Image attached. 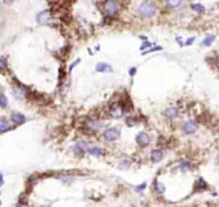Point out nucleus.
I'll return each instance as SVG.
<instances>
[{
    "label": "nucleus",
    "mask_w": 219,
    "mask_h": 207,
    "mask_svg": "<svg viewBox=\"0 0 219 207\" xmlns=\"http://www.w3.org/2000/svg\"><path fill=\"white\" fill-rule=\"evenodd\" d=\"M156 11H157V9L155 5L148 2L142 3L140 6V11L142 14V16L147 17V18L153 17L156 13Z\"/></svg>",
    "instance_id": "1"
},
{
    "label": "nucleus",
    "mask_w": 219,
    "mask_h": 207,
    "mask_svg": "<svg viewBox=\"0 0 219 207\" xmlns=\"http://www.w3.org/2000/svg\"><path fill=\"white\" fill-rule=\"evenodd\" d=\"M110 113L114 118L122 117L123 116L124 107L120 103H115L110 108Z\"/></svg>",
    "instance_id": "2"
},
{
    "label": "nucleus",
    "mask_w": 219,
    "mask_h": 207,
    "mask_svg": "<svg viewBox=\"0 0 219 207\" xmlns=\"http://www.w3.org/2000/svg\"><path fill=\"white\" fill-rule=\"evenodd\" d=\"M120 137V131L116 128L107 129L105 132V138L107 141H115Z\"/></svg>",
    "instance_id": "3"
},
{
    "label": "nucleus",
    "mask_w": 219,
    "mask_h": 207,
    "mask_svg": "<svg viewBox=\"0 0 219 207\" xmlns=\"http://www.w3.org/2000/svg\"><path fill=\"white\" fill-rule=\"evenodd\" d=\"M136 141H137V143H138L139 146H146L149 144L150 138H149L148 134H146L145 132H141L136 137Z\"/></svg>",
    "instance_id": "4"
},
{
    "label": "nucleus",
    "mask_w": 219,
    "mask_h": 207,
    "mask_svg": "<svg viewBox=\"0 0 219 207\" xmlns=\"http://www.w3.org/2000/svg\"><path fill=\"white\" fill-rule=\"evenodd\" d=\"M105 10L110 15H114L117 12L118 5L115 1H107L105 4Z\"/></svg>",
    "instance_id": "5"
},
{
    "label": "nucleus",
    "mask_w": 219,
    "mask_h": 207,
    "mask_svg": "<svg viewBox=\"0 0 219 207\" xmlns=\"http://www.w3.org/2000/svg\"><path fill=\"white\" fill-rule=\"evenodd\" d=\"M96 71L98 72H101V73H105V72H112L113 69L111 66L108 63L105 62H99L97 65H96Z\"/></svg>",
    "instance_id": "6"
},
{
    "label": "nucleus",
    "mask_w": 219,
    "mask_h": 207,
    "mask_svg": "<svg viewBox=\"0 0 219 207\" xmlns=\"http://www.w3.org/2000/svg\"><path fill=\"white\" fill-rule=\"evenodd\" d=\"M183 130L187 134H193L197 130V125L193 121H188L184 124Z\"/></svg>",
    "instance_id": "7"
},
{
    "label": "nucleus",
    "mask_w": 219,
    "mask_h": 207,
    "mask_svg": "<svg viewBox=\"0 0 219 207\" xmlns=\"http://www.w3.org/2000/svg\"><path fill=\"white\" fill-rule=\"evenodd\" d=\"M163 115L168 118H175L179 115V111H178L177 108L170 107V108H167L163 111Z\"/></svg>",
    "instance_id": "8"
},
{
    "label": "nucleus",
    "mask_w": 219,
    "mask_h": 207,
    "mask_svg": "<svg viewBox=\"0 0 219 207\" xmlns=\"http://www.w3.org/2000/svg\"><path fill=\"white\" fill-rule=\"evenodd\" d=\"M11 120L17 124H22L25 122V117L22 114L16 112V113H13L11 115Z\"/></svg>",
    "instance_id": "9"
},
{
    "label": "nucleus",
    "mask_w": 219,
    "mask_h": 207,
    "mask_svg": "<svg viewBox=\"0 0 219 207\" xmlns=\"http://www.w3.org/2000/svg\"><path fill=\"white\" fill-rule=\"evenodd\" d=\"M162 157H163V153L159 150H154L151 153V158H152V161L155 163L159 162L162 159Z\"/></svg>",
    "instance_id": "10"
},
{
    "label": "nucleus",
    "mask_w": 219,
    "mask_h": 207,
    "mask_svg": "<svg viewBox=\"0 0 219 207\" xmlns=\"http://www.w3.org/2000/svg\"><path fill=\"white\" fill-rule=\"evenodd\" d=\"M11 129V126L4 118H0V132H5Z\"/></svg>",
    "instance_id": "11"
},
{
    "label": "nucleus",
    "mask_w": 219,
    "mask_h": 207,
    "mask_svg": "<svg viewBox=\"0 0 219 207\" xmlns=\"http://www.w3.org/2000/svg\"><path fill=\"white\" fill-rule=\"evenodd\" d=\"M191 7L193 11H195L198 12V13H200V14L205 13V9L204 5H200V4H194V5H192Z\"/></svg>",
    "instance_id": "12"
},
{
    "label": "nucleus",
    "mask_w": 219,
    "mask_h": 207,
    "mask_svg": "<svg viewBox=\"0 0 219 207\" xmlns=\"http://www.w3.org/2000/svg\"><path fill=\"white\" fill-rule=\"evenodd\" d=\"M214 39H215V37H214L213 35H209V36H207L205 39L203 40L201 45H204V46H210V45H211V43L214 41Z\"/></svg>",
    "instance_id": "13"
},
{
    "label": "nucleus",
    "mask_w": 219,
    "mask_h": 207,
    "mask_svg": "<svg viewBox=\"0 0 219 207\" xmlns=\"http://www.w3.org/2000/svg\"><path fill=\"white\" fill-rule=\"evenodd\" d=\"M87 151H88V153L91 155H94V156H99L101 154V150L98 147H91V148H87Z\"/></svg>",
    "instance_id": "14"
},
{
    "label": "nucleus",
    "mask_w": 219,
    "mask_h": 207,
    "mask_svg": "<svg viewBox=\"0 0 219 207\" xmlns=\"http://www.w3.org/2000/svg\"><path fill=\"white\" fill-rule=\"evenodd\" d=\"M7 105H8L7 98H6L5 94L0 93V106L2 107V108H6Z\"/></svg>",
    "instance_id": "15"
},
{
    "label": "nucleus",
    "mask_w": 219,
    "mask_h": 207,
    "mask_svg": "<svg viewBox=\"0 0 219 207\" xmlns=\"http://www.w3.org/2000/svg\"><path fill=\"white\" fill-rule=\"evenodd\" d=\"M189 166H190L189 163L186 162V161H182V162H181L180 165H179L181 170H182V171H186V170H187V169H189Z\"/></svg>",
    "instance_id": "16"
},
{
    "label": "nucleus",
    "mask_w": 219,
    "mask_h": 207,
    "mask_svg": "<svg viewBox=\"0 0 219 207\" xmlns=\"http://www.w3.org/2000/svg\"><path fill=\"white\" fill-rule=\"evenodd\" d=\"M155 188H156V190L159 193H163V192H164V186L163 184H161V183H157L156 186H155Z\"/></svg>",
    "instance_id": "17"
},
{
    "label": "nucleus",
    "mask_w": 219,
    "mask_h": 207,
    "mask_svg": "<svg viewBox=\"0 0 219 207\" xmlns=\"http://www.w3.org/2000/svg\"><path fill=\"white\" fill-rule=\"evenodd\" d=\"M151 46H152V43H150V42H147V41H146V42H144V43L142 44V45H141L140 49H141V50H145L146 48H147V47H151Z\"/></svg>",
    "instance_id": "18"
},
{
    "label": "nucleus",
    "mask_w": 219,
    "mask_h": 207,
    "mask_svg": "<svg viewBox=\"0 0 219 207\" xmlns=\"http://www.w3.org/2000/svg\"><path fill=\"white\" fill-rule=\"evenodd\" d=\"M162 50V47H160V46H157V47H155V48H153V49H151V50H147L146 52H143L142 53V55H146V53H151V52H153V51H156V50Z\"/></svg>",
    "instance_id": "19"
},
{
    "label": "nucleus",
    "mask_w": 219,
    "mask_h": 207,
    "mask_svg": "<svg viewBox=\"0 0 219 207\" xmlns=\"http://www.w3.org/2000/svg\"><path fill=\"white\" fill-rule=\"evenodd\" d=\"M180 1H168L169 5L172 6V7H176L180 5Z\"/></svg>",
    "instance_id": "20"
},
{
    "label": "nucleus",
    "mask_w": 219,
    "mask_h": 207,
    "mask_svg": "<svg viewBox=\"0 0 219 207\" xmlns=\"http://www.w3.org/2000/svg\"><path fill=\"white\" fill-rule=\"evenodd\" d=\"M145 188H146V183H143V184L138 186V187H136V190L138 191V192H140V191H143Z\"/></svg>",
    "instance_id": "21"
},
{
    "label": "nucleus",
    "mask_w": 219,
    "mask_h": 207,
    "mask_svg": "<svg viewBox=\"0 0 219 207\" xmlns=\"http://www.w3.org/2000/svg\"><path fill=\"white\" fill-rule=\"evenodd\" d=\"M194 39H195V37H192L190 39H188L187 40V42H186V45H190L193 44V42L194 41Z\"/></svg>",
    "instance_id": "22"
},
{
    "label": "nucleus",
    "mask_w": 219,
    "mask_h": 207,
    "mask_svg": "<svg viewBox=\"0 0 219 207\" xmlns=\"http://www.w3.org/2000/svg\"><path fill=\"white\" fill-rule=\"evenodd\" d=\"M199 187H206V183L205 182V181H204L202 178L199 179Z\"/></svg>",
    "instance_id": "23"
},
{
    "label": "nucleus",
    "mask_w": 219,
    "mask_h": 207,
    "mask_svg": "<svg viewBox=\"0 0 219 207\" xmlns=\"http://www.w3.org/2000/svg\"><path fill=\"white\" fill-rule=\"evenodd\" d=\"M136 73V68H132L131 69H130V71H129V74H130V75L131 76H134Z\"/></svg>",
    "instance_id": "24"
},
{
    "label": "nucleus",
    "mask_w": 219,
    "mask_h": 207,
    "mask_svg": "<svg viewBox=\"0 0 219 207\" xmlns=\"http://www.w3.org/2000/svg\"><path fill=\"white\" fill-rule=\"evenodd\" d=\"M80 61H81V60H80V59H78V60H77V61H76V62H74V63H72V64H71V66H70V67H69V70H71V69H72V68H73L75 67V65H76V64H77V63H78V62H80Z\"/></svg>",
    "instance_id": "25"
},
{
    "label": "nucleus",
    "mask_w": 219,
    "mask_h": 207,
    "mask_svg": "<svg viewBox=\"0 0 219 207\" xmlns=\"http://www.w3.org/2000/svg\"><path fill=\"white\" fill-rule=\"evenodd\" d=\"M3 185H4V180L1 179L0 180V187H2Z\"/></svg>",
    "instance_id": "26"
},
{
    "label": "nucleus",
    "mask_w": 219,
    "mask_h": 207,
    "mask_svg": "<svg viewBox=\"0 0 219 207\" xmlns=\"http://www.w3.org/2000/svg\"><path fill=\"white\" fill-rule=\"evenodd\" d=\"M217 67L219 68V56H217Z\"/></svg>",
    "instance_id": "27"
},
{
    "label": "nucleus",
    "mask_w": 219,
    "mask_h": 207,
    "mask_svg": "<svg viewBox=\"0 0 219 207\" xmlns=\"http://www.w3.org/2000/svg\"><path fill=\"white\" fill-rule=\"evenodd\" d=\"M140 39H147V38H146V37H145V36H141V37H140Z\"/></svg>",
    "instance_id": "28"
},
{
    "label": "nucleus",
    "mask_w": 219,
    "mask_h": 207,
    "mask_svg": "<svg viewBox=\"0 0 219 207\" xmlns=\"http://www.w3.org/2000/svg\"><path fill=\"white\" fill-rule=\"evenodd\" d=\"M1 179H3V175H2V174H1V172H0V180Z\"/></svg>",
    "instance_id": "29"
},
{
    "label": "nucleus",
    "mask_w": 219,
    "mask_h": 207,
    "mask_svg": "<svg viewBox=\"0 0 219 207\" xmlns=\"http://www.w3.org/2000/svg\"><path fill=\"white\" fill-rule=\"evenodd\" d=\"M217 159H218V161H219V154H218V157H217Z\"/></svg>",
    "instance_id": "30"
},
{
    "label": "nucleus",
    "mask_w": 219,
    "mask_h": 207,
    "mask_svg": "<svg viewBox=\"0 0 219 207\" xmlns=\"http://www.w3.org/2000/svg\"><path fill=\"white\" fill-rule=\"evenodd\" d=\"M131 207H135V206H131Z\"/></svg>",
    "instance_id": "31"
}]
</instances>
